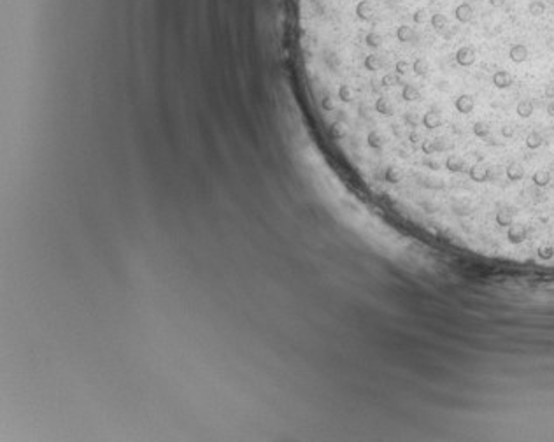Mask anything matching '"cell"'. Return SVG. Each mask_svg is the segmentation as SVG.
Masks as SVG:
<instances>
[{
  "instance_id": "6da1fadb",
  "label": "cell",
  "mask_w": 554,
  "mask_h": 442,
  "mask_svg": "<svg viewBox=\"0 0 554 442\" xmlns=\"http://www.w3.org/2000/svg\"><path fill=\"white\" fill-rule=\"evenodd\" d=\"M454 65L460 68H472L477 63V49L472 44H463L460 46L453 55Z\"/></svg>"
},
{
  "instance_id": "7a4b0ae2",
  "label": "cell",
  "mask_w": 554,
  "mask_h": 442,
  "mask_svg": "<svg viewBox=\"0 0 554 442\" xmlns=\"http://www.w3.org/2000/svg\"><path fill=\"white\" fill-rule=\"evenodd\" d=\"M503 174H505L507 185H516V183H521L526 177V169L521 161H510V163L505 165Z\"/></svg>"
},
{
  "instance_id": "3957f363",
  "label": "cell",
  "mask_w": 554,
  "mask_h": 442,
  "mask_svg": "<svg viewBox=\"0 0 554 442\" xmlns=\"http://www.w3.org/2000/svg\"><path fill=\"white\" fill-rule=\"evenodd\" d=\"M491 85L496 90H509L510 86L514 85V76L509 70H505V68L494 70L493 76H491Z\"/></svg>"
},
{
  "instance_id": "277c9868",
  "label": "cell",
  "mask_w": 554,
  "mask_h": 442,
  "mask_svg": "<svg viewBox=\"0 0 554 442\" xmlns=\"http://www.w3.org/2000/svg\"><path fill=\"white\" fill-rule=\"evenodd\" d=\"M528 58H530V49L523 42H516V44H512L509 48V60L512 63L521 65L524 62H528Z\"/></svg>"
},
{
  "instance_id": "5b68a950",
  "label": "cell",
  "mask_w": 554,
  "mask_h": 442,
  "mask_svg": "<svg viewBox=\"0 0 554 442\" xmlns=\"http://www.w3.org/2000/svg\"><path fill=\"white\" fill-rule=\"evenodd\" d=\"M535 113V102L531 98H521L516 104V116L521 120H530Z\"/></svg>"
},
{
  "instance_id": "8992f818",
  "label": "cell",
  "mask_w": 554,
  "mask_h": 442,
  "mask_svg": "<svg viewBox=\"0 0 554 442\" xmlns=\"http://www.w3.org/2000/svg\"><path fill=\"white\" fill-rule=\"evenodd\" d=\"M544 144H546V139H544L542 132H538V130H530V132L526 133L524 146L530 149V151H537V149H540Z\"/></svg>"
},
{
  "instance_id": "52a82bcc",
  "label": "cell",
  "mask_w": 554,
  "mask_h": 442,
  "mask_svg": "<svg viewBox=\"0 0 554 442\" xmlns=\"http://www.w3.org/2000/svg\"><path fill=\"white\" fill-rule=\"evenodd\" d=\"M454 18L460 21V23H470L472 18H474V7L466 2L460 4L458 7L454 9Z\"/></svg>"
},
{
  "instance_id": "ba28073f",
  "label": "cell",
  "mask_w": 554,
  "mask_h": 442,
  "mask_svg": "<svg viewBox=\"0 0 554 442\" xmlns=\"http://www.w3.org/2000/svg\"><path fill=\"white\" fill-rule=\"evenodd\" d=\"M431 29L435 30V32H442V30L447 27V16L446 14H442V12H435V14H431Z\"/></svg>"
},
{
  "instance_id": "9c48e42d",
  "label": "cell",
  "mask_w": 554,
  "mask_h": 442,
  "mask_svg": "<svg viewBox=\"0 0 554 442\" xmlns=\"http://www.w3.org/2000/svg\"><path fill=\"white\" fill-rule=\"evenodd\" d=\"M546 9H547V5L544 4L542 0H531L530 4H528V12H530V16H533V18L544 16Z\"/></svg>"
},
{
  "instance_id": "30bf717a",
  "label": "cell",
  "mask_w": 554,
  "mask_h": 442,
  "mask_svg": "<svg viewBox=\"0 0 554 442\" xmlns=\"http://www.w3.org/2000/svg\"><path fill=\"white\" fill-rule=\"evenodd\" d=\"M500 135H502V139H505V141H512L516 137V126L510 125V123H503V125L500 126Z\"/></svg>"
},
{
  "instance_id": "8fae6325",
  "label": "cell",
  "mask_w": 554,
  "mask_h": 442,
  "mask_svg": "<svg viewBox=\"0 0 554 442\" xmlns=\"http://www.w3.org/2000/svg\"><path fill=\"white\" fill-rule=\"evenodd\" d=\"M425 20H426V11H425V9H423V7L416 9V12L412 14V23L414 25H423V23H425Z\"/></svg>"
},
{
  "instance_id": "7c38bea8",
  "label": "cell",
  "mask_w": 554,
  "mask_h": 442,
  "mask_svg": "<svg viewBox=\"0 0 554 442\" xmlns=\"http://www.w3.org/2000/svg\"><path fill=\"white\" fill-rule=\"evenodd\" d=\"M546 114L549 118H554V100H551V102H547V105H546Z\"/></svg>"
},
{
  "instance_id": "4fadbf2b",
  "label": "cell",
  "mask_w": 554,
  "mask_h": 442,
  "mask_svg": "<svg viewBox=\"0 0 554 442\" xmlns=\"http://www.w3.org/2000/svg\"><path fill=\"white\" fill-rule=\"evenodd\" d=\"M488 2H490L491 7H496V9L505 5V0H488Z\"/></svg>"
},
{
  "instance_id": "5bb4252c",
  "label": "cell",
  "mask_w": 554,
  "mask_h": 442,
  "mask_svg": "<svg viewBox=\"0 0 554 442\" xmlns=\"http://www.w3.org/2000/svg\"><path fill=\"white\" fill-rule=\"evenodd\" d=\"M553 133H554V125H553Z\"/></svg>"
},
{
  "instance_id": "9a60e30c",
  "label": "cell",
  "mask_w": 554,
  "mask_h": 442,
  "mask_svg": "<svg viewBox=\"0 0 554 442\" xmlns=\"http://www.w3.org/2000/svg\"><path fill=\"white\" fill-rule=\"evenodd\" d=\"M553 7H554V0H553Z\"/></svg>"
}]
</instances>
